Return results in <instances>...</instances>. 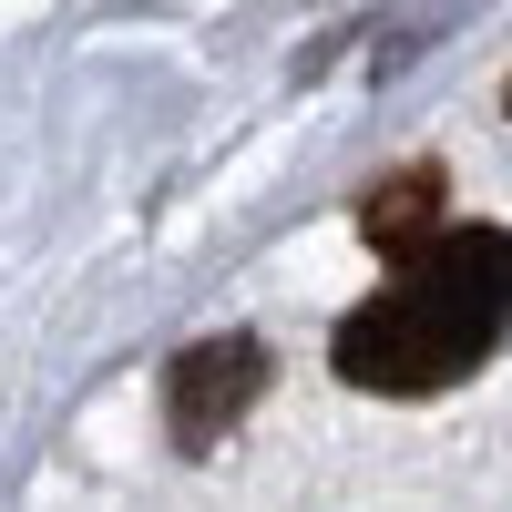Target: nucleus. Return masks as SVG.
<instances>
[{
  "label": "nucleus",
  "instance_id": "nucleus-3",
  "mask_svg": "<svg viewBox=\"0 0 512 512\" xmlns=\"http://www.w3.org/2000/svg\"><path fill=\"white\" fill-rule=\"evenodd\" d=\"M359 236L390 256V267L420 256V246L441 236V164H400L390 185H369V195H359Z\"/></svg>",
  "mask_w": 512,
  "mask_h": 512
},
{
  "label": "nucleus",
  "instance_id": "nucleus-2",
  "mask_svg": "<svg viewBox=\"0 0 512 512\" xmlns=\"http://www.w3.org/2000/svg\"><path fill=\"white\" fill-rule=\"evenodd\" d=\"M256 400H267V338H195L164 369V431H175V451H216Z\"/></svg>",
  "mask_w": 512,
  "mask_h": 512
},
{
  "label": "nucleus",
  "instance_id": "nucleus-1",
  "mask_svg": "<svg viewBox=\"0 0 512 512\" xmlns=\"http://www.w3.org/2000/svg\"><path fill=\"white\" fill-rule=\"evenodd\" d=\"M512 328V226H441L420 256H400L390 287L338 318L328 359L349 390L379 400H431L472 379Z\"/></svg>",
  "mask_w": 512,
  "mask_h": 512
},
{
  "label": "nucleus",
  "instance_id": "nucleus-4",
  "mask_svg": "<svg viewBox=\"0 0 512 512\" xmlns=\"http://www.w3.org/2000/svg\"><path fill=\"white\" fill-rule=\"evenodd\" d=\"M502 103H512V93H502Z\"/></svg>",
  "mask_w": 512,
  "mask_h": 512
}]
</instances>
